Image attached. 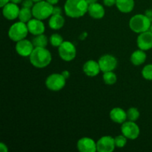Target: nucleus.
Here are the masks:
<instances>
[{
	"label": "nucleus",
	"mask_w": 152,
	"mask_h": 152,
	"mask_svg": "<svg viewBox=\"0 0 152 152\" xmlns=\"http://www.w3.org/2000/svg\"><path fill=\"white\" fill-rule=\"evenodd\" d=\"M29 33L27 23L21 21L13 23L8 30V37L12 41L17 42L26 38Z\"/></svg>",
	"instance_id": "39448f33"
},
{
	"label": "nucleus",
	"mask_w": 152,
	"mask_h": 152,
	"mask_svg": "<svg viewBox=\"0 0 152 152\" xmlns=\"http://www.w3.org/2000/svg\"><path fill=\"white\" fill-rule=\"evenodd\" d=\"M34 48L35 47H34L32 42L26 39H24L17 42L16 46H15L16 53L20 55V56H24V57L30 56V55L31 54V53L34 50Z\"/></svg>",
	"instance_id": "9b49d317"
},
{
	"label": "nucleus",
	"mask_w": 152,
	"mask_h": 152,
	"mask_svg": "<svg viewBox=\"0 0 152 152\" xmlns=\"http://www.w3.org/2000/svg\"><path fill=\"white\" fill-rule=\"evenodd\" d=\"M134 0H117L116 6L120 12L124 13H130L134 8Z\"/></svg>",
	"instance_id": "6ab92c4d"
},
{
	"label": "nucleus",
	"mask_w": 152,
	"mask_h": 152,
	"mask_svg": "<svg viewBox=\"0 0 152 152\" xmlns=\"http://www.w3.org/2000/svg\"><path fill=\"white\" fill-rule=\"evenodd\" d=\"M65 18L62 15L53 14L49 19L48 25L52 30H59L65 25Z\"/></svg>",
	"instance_id": "412c9836"
},
{
	"label": "nucleus",
	"mask_w": 152,
	"mask_h": 152,
	"mask_svg": "<svg viewBox=\"0 0 152 152\" xmlns=\"http://www.w3.org/2000/svg\"><path fill=\"white\" fill-rule=\"evenodd\" d=\"M150 31L152 32V23H151V28H150Z\"/></svg>",
	"instance_id": "a19ab883"
},
{
	"label": "nucleus",
	"mask_w": 152,
	"mask_h": 152,
	"mask_svg": "<svg viewBox=\"0 0 152 152\" xmlns=\"http://www.w3.org/2000/svg\"><path fill=\"white\" fill-rule=\"evenodd\" d=\"M110 118L113 122L118 124H123L127 120V113L121 108H114L110 111Z\"/></svg>",
	"instance_id": "a211bd4d"
},
{
	"label": "nucleus",
	"mask_w": 152,
	"mask_h": 152,
	"mask_svg": "<svg viewBox=\"0 0 152 152\" xmlns=\"http://www.w3.org/2000/svg\"><path fill=\"white\" fill-rule=\"evenodd\" d=\"M49 42L53 47L59 48L64 42L63 38L59 34H53L49 38Z\"/></svg>",
	"instance_id": "a878e982"
},
{
	"label": "nucleus",
	"mask_w": 152,
	"mask_h": 152,
	"mask_svg": "<svg viewBox=\"0 0 152 152\" xmlns=\"http://www.w3.org/2000/svg\"><path fill=\"white\" fill-rule=\"evenodd\" d=\"M152 22L145 14H136L129 20V28L136 34H141L149 31Z\"/></svg>",
	"instance_id": "7ed1b4c3"
},
{
	"label": "nucleus",
	"mask_w": 152,
	"mask_h": 152,
	"mask_svg": "<svg viewBox=\"0 0 152 152\" xmlns=\"http://www.w3.org/2000/svg\"><path fill=\"white\" fill-rule=\"evenodd\" d=\"M116 148L114 138L111 136H103L96 142V149L99 152H112Z\"/></svg>",
	"instance_id": "9d476101"
},
{
	"label": "nucleus",
	"mask_w": 152,
	"mask_h": 152,
	"mask_svg": "<svg viewBox=\"0 0 152 152\" xmlns=\"http://www.w3.org/2000/svg\"><path fill=\"white\" fill-rule=\"evenodd\" d=\"M31 65L37 68H44L48 66L52 60L50 52L46 48L35 47L30 55Z\"/></svg>",
	"instance_id": "f03ea898"
},
{
	"label": "nucleus",
	"mask_w": 152,
	"mask_h": 152,
	"mask_svg": "<svg viewBox=\"0 0 152 152\" xmlns=\"http://www.w3.org/2000/svg\"><path fill=\"white\" fill-rule=\"evenodd\" d=\"M33 1H34V2H38V1H42V0H33Z\"/></svg>",
	"instance_id": "ea45409f"
},
{
	"label": "nucleus",
	"mask_w": 152,
	"mask_h": 152,
	"mask_svg": "<svg viewBox=\"0 0 152 152\" xmlns=\"http://www.w3.org/2000/svg\"><path fill=\"white\" fill-rule=\"evenodd\" d=\"M101 71L103 73L108 71H114L118 65L117 59L111 54H105L101 56L98 60Z\"/></svg>",
	"instance_id": "1a4fd4ad"
},
{
	"label": "nucleus",
	"mask_w": 152,
	"mask_h": 152,
	"mask_svg": "<svg viewBox=\"0 0 152 152\" xmlns=\"http://www.w3.org/2000/svg\"><path fill=\"white\" fill-rule=\"evenodd\" d=\"M66 84V79L62 74H51L45 80V86L48 89L52 91H59L62 90Z\"/></svg>",
	"instance_id": "0eeeda50"
},
{
	"label": "nucleus",
	"mask_w": 152,
	"mask_h": 152,
	"mask_svg": "<svg viewBox=\"0 0 152 152\" xmlns=\"http://www.w3.org/2000/svg\"><path fill=\"white\" fill-rule=\"evenodd\" d=\"M97 1L98 0H86L87 3L88 4V5H90V4H94V3L97 2Z\"/></svg>",
	"instance_id": "4c0bfd02"
},
{
	"label": "nucleus",
	"mask_w": 152,
	"mask_h": 152,
	"mask_svg": "<svg viewBox=\"0 0 152 152\" xmlns=\"http://www.w3.org/2000/svg\"><path fill=\"white\" fill-rule=\"evenodd\" d=\"M83 72L88 77H96L101 71L99 62L95 60H88L83 65Z\"/></svg>",
	"instance_id": "dca6fc26"
},
{
	"label": "nucleus",
	"mask_w": 152,
	"mask_h": 152,
	"mask_svg": "<svg viewBox=\"0 0 152 152\" xmlns=\"http://www.w3.org/2000/svg\"><path fill=\"white\" fill-rule=\"evenodd\" d=\"M88 37V33L87 32H83L80 35V40H85Z\"/></svg>",
	"instance_id": "f704fd0d"
},
{
	"label": "nucleus",
	"mask_w": 152,
	"mask_h": 152,
	"mask_svg": "<svg viewBox=\"0 0 152 152\" xmlns=\"http://www.w3.org/2000/svg\"><path fill=\"white\" fill-rule=\"evenodd\" d=\"M20 8L17 4L10 1L2 7V14L8 20H14L19 17Z\"/></svg>",
	"instance_id": "4468645a"
},
{
	"label": "nucleus",
	"mask_w": 152,
	"mask_h": 152,
	"mask_svg": "<svg viewBox=\"0 0 152 152\" xmlns=\"http://www.w3.org/2000/svg\"><path fill=\"white\" fill-rule=\"evenodd\" d=\"M142 76L145 80H152V64L145 65L142 70Z\"/></svg>",
	"instance_id": "bb28decb"
},
{
	"label": "nucleus",
	"mask_w": 152,
	"mask_h": 152,
	"mask_svg": "<svg viewBox=\"0 0 152 152\" xmlns=\"http://www.w3.org/2000/svg\"><path fill=\"white\" fill-rule=\"evenodd\" d=\"M53 5L50 4L45 0L38 1L34 4L32 7L33 16L37 19L44 20L50 18L53 15Z\"/></svg>",
	"instance_id": "20e7f679"
},
{
	"label": "nucleus",
	"mask_w": 152,
	"mask_h": 152,
	"mask_svg": "<svg viewBox=\"0 0 152 152\" xmlns=\"http://www.w3.org/2000/svg\"><path fill=\"white\" fill-rule=\"evenodd\" d=\"M27 25H28L30 34L34 36L44 34L45 31V24L43 23L42 20L37 19V18L31 19L29 22H27Z\"/></svg>",
	"instance_id": "2eb2a0df"
},
{
	"label": "nucleus",
	"mask_w": 152,
	"mask_h": 152,
	"mask_svg": "<svg viewBox=\"0 0 152 152\" xmlns=\"http://www.w3.org/2000/svg\"><path fill=\"white\" fill-rule=\"evenodd\" d=\"M10 1V0H0V7H3L4 5L9 3Z\"/></svg>",
	"instance_id": "c9c22d12"
},
{
	"label": "nucleus",
	"mask_w": 152,
	"mask_h": 152,
	"mask_svg": "<svg viewBox=\"0 0 152 152\" xmlns=\"http://www.w3.org/2000/svg\"><path fill=\"white\" fill-rule=\"evenodd\" d=\"M146 58L147 55L145 50L139 49V50H134L132 53V56H131V62L134 65L139 66V65H142L145 62Z\"/></svg>",
	"instance_id": "aec40b11"
},
{
	"label": "nucleus",
	"mask_w": 152,
	"mask_h": 152,
	"mask_svg": "<svg viewBox=\"0 0 152 152\" xmlns=\"http://www.w3.org/2000/svg\"><path fill=\"white\" fill-rule=\"evenodd\" d=\"M64 10L68 17L77 19L88 13V4L86 0H67L64 5Z\"/></svg>",
	"instance_id": "f257e3e1"
},
{
	"label": "nucleus",
	"mask_w": 152,
	"mask_h": 152,
	"mask_svg": "<svg viewBox=\"0 0 152 152\" xmlns=\"http://www.w3.org/2000/svg\"><path fill=\"white\" fill-rule=\"evenodd\" d=\"M116 1L117 0H103V3L107 7H112L116 5Z\"/></svg>",
	"instance_id": "c756f323"
},
{
	"label": "nucleus",
	"mask_w": 152,
	"mask_h": 152,
	"mask_svg": "<svg viewBox=\"0 0 152 152\" xmlns=\"http://www.w3.org/2000/svg\"><path fill=\"white\" fill-rule=\"evenodd\" d=\"M122 134L124 135L127 139L136 140L139 137L140 130L138 125L134 121H126L122 124L121 126Z\"/></svg>",
	"instance_id": "6e6552de"
},
{
	"label": "nucleus",
	"mask_w": 152,
	"mask_h": 152,
	"mask_svg": "<svg viewBox=\"0 0 152 152\" xmlns=\"http://www.w3.org/2000/svg\"><path fill=\"white\" fill-rule=\"evenodd\" d=\"M23 0H10V1L13 3H15V4H20V3L22 2Z\"/></svg>",
	"instance_id": "58836bf2"
},
{
	"label": "nucleus",
	"mask_w": 152,
	"mask_h": 152,
	"mask_svg": "<svg viewBox=\"0 0 152 152\" xmlns=\"http://www.w3.org/2000/svg\"><path fill=\"white\" fill-rule=\"evenodd\" d=\"M61 74H62V75L64 77H65V79H68L70 77V75H71V74H70V72L68 71H67V70H65V71H62V73H61Z\"/></svg>",
	"instance_id": "72a5a7b5"
},
{
	"label": "nucleus",
	"mask_w": 152,
	"mask_h": 152,
	"mask_svg": "<svg viewBox=\"0 0 152 152\" xmlns=\"http://www.w3.org/2000/svg\"><path fill=\"white\" fill-rule=\"evenodd\" d=\"M77 149L80 152H95L96 149V142L90 137H82L77 144Z\"/></svg>",
	"instance_id": "ddd939ff"
},
{
	"label": "nucleus",
	"mask_w": 152,
	"mask_h": 152,
	"mask_svg": "<svg viewBox=\"0 0 152 152\" xmlns=\"http://www.w3.org/2000/svg\"><path fill=\"white\" fill-rule=\"evenodd\" d=\"M114 142L117 148H122L126 146L127 143V137H126L123 134L118 135L114 138Z\"/></svg>",
	"instance_id": "cd10ccee"
},
{
	"label": "nucleus",
	"mask_w": 152,
	"mask_h": 152,
	"mask_svg": "<svg viewBox=\"0 0 152 152\" xmlns=\"http://www.w3.org/2000/svg\"><path fill=\"white\" fill-rule=\"evenodd\" d=\"M62 10L60 7H58V6H53V14L62 15Z\"/></svg>",
	"instance_id": "7c9ffc66"
},
{
	"label": "nucleus",
	"mask_w": 152,
	"mask_h": 152,
	"mask_svg": "<svg viewBox=\"0 0 152 152\" xmlns=\"http://www.w3.org/2000/svg\"><path fill=\"white\" fill-rule=\"evenodd\" d=\"M88 13H89L91 17L94 18L95 19H100L105 16V10L102 4L96 2L88 5Z\"/></svg>",
	"instance_id": "f3484780"
},
{
	"label": "nucleus",
	"mask_w": 152,
	"mask_h": 152,
	"mask_svg": "<svg viewBox=\"0 0 152 152\" xmlns=\"http://www.w3.org/2000/svg\"><path fill=\"white\" fill-rule=\"evenodd\" d=\"M33 13H32V9L31 8H27V7H23L20 9L19 14V21L22 22L27 23L29 22L31 19H32Z\"/></svg>",
	"instance_id": "4be33fe9"
},
{
	"label": "nucleus",
	"mask_w": 152,
	"mask_h": 152,
	"mask_svg": "<svg viewBox=\"0 0 152 152\" xmlns=\"http://www.w3.org/2000/svg\"><path fill=\"white\" fill-rule=\"evenodd\" d=\"M126 113H127V119L130 121H137L139 119L140 116L139 110L137 108H134V107L129 108Z\"/></svg>",
	"instance_id": "393cba45"
},
{
	"label": "nucleus",
	"mask_w": 152,
	"mask_h": 152,
	"mask_svg": "<svg viewBox=\"0 0 152 152\" xmlns=\"http://www.w3.org/2000/svg\"><path fill=\"white\" fill-rule=\"evenodd\" d=\"M45 1H47L48 2L50 3V4H52V5H55V4H56L58 2H59V0H45Z\"/></svg>",
	"instance_id": "e433bc0d"
},
{
	"label": "nucleus",
	"mask_w": 152,
	"mask_h": 152,
	"mask_svg": "<svg viewBox=\"0 0 152 152\" xmlns=\"http://www.w3.org/2000/svg\"><path fill=\"white\" fill-rule=\"evenodd\" d=\"M0 151L1 152L8 151V148H7V145L4 144V142H1V143H0Z\"/></svg>",
	"instance_id": "2f4dec72"
},
{
	"label": "nucleus",
	"mask_w": 152,
	"mask_h": 152,
	"mask_svg": "<svg viewBox=\"0 0 152 152\" xmlns=\"http://www.w3.org/2000/svg\"><path fill=\"white\" fill-rule=\"evenodd\" d=\"M58 53L62 60L71 62L74 60L77 56V48L71 42L64 41L58 48Z\"/></svg>",
	"instance_id": "423d86ee"
},
{
	"label": "nucleus",
	"mask_w": 152,
	"mask_h": 152,
	"mask_svg": "<svg viewBox=\"0 0 152 152\" xmlns=\"http://www.w3.org/2000/svg\"><path fill=\"white\" fill-rule=\"evenodd\" d=\"M34 47H42L46 48L48 43V39L44 34L35 36L32 40Z\"/></svg>",
	"instance_id": "5701e85b"
},
{
	"label": "nucleus",
	"mask_w": 152,
	"mask_h": 152,
	"mask_svg": "<svg viewBox=\"0 0 152 152\" xmlns=\"http://www.w3.org/2000/svg\"><path fill=\"white\" fill-rule=\"evenodd\" d=\"M139 49L143 50H148L152 48V32L151 31H147L139 34L137 39Z\"/></svg>",
	"instance_id": "f8f14e48"
},
{
	"label": "nucleus",
	"mask_w": 152,
	"mask_h": 152,
	"mask_svg": "<svg viewBox=\"0 0 152 152\" xmlns=\"http://www.w3.org/2000/svg\"><path fill=\"white\" fill-rule=\"evenodd\" d=\"M103 81L106 85H114L117 83V77L114 71H108L103 73Z\"/></svg>",
	"instance_id": "b1692460"
},
{
	"label": "nucleus",
	"mask_w": 152,
	"mask_h": 152,
	"mask_svg": "<svg viewBox=\"0 0 152 152\" xmlns=\"http://www.w3.org/2000/svg\"><path fill=\"white\" fill-rule=\"evenodd\" d=\"M145 16L150 19V21L152 22V9H148L145 13Z\"/></svg>",
	"instance_id": "473e14b6"
},
{
	"label": "nucleus",
	"mask_w": 152,
	"mask_h": 152,
	"mask_svg": "<svg viewBox=\"0 0 152 152\" xmlns=\"http://www.w3.org/2000/svg\"><path fill=\"white\" fill-rule=\"evenodd\" d=\"M34 1L33 0H23L22 2V6L23 7H27V8H31L32 9V7L34 5Z\"/></svg>",
	"instance_id": "c85d7f7f"
}]
</instances>
